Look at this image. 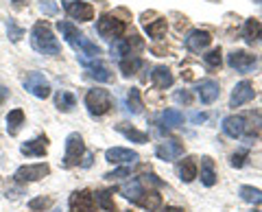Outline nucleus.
Returning a JSON list of instances; mask_svg holds the SVG:
<instances>
[{
    "mask_svg": "<svg viewBox=\"0 0 262 212\" xmlns=\"http://www.w3.org/2000/svg\"><path fill=\"white\" fill-rule=\"evenodd\" d=\"M39 11H42L44 15H57L59 7H57L53 0H42V3H39Z\"/></svg>",
    "mask_w": 262,
    "mask_h": 212,
    "instance_id": "nucleus-38",
    "label": "nucleus"
},
{
    "mask_svg": "<svg viewBox=\"0 0 262 212\" xmlns=\"http://www.w3.org/2000/svg\"><path fill=\"white\" fill-rule=\"evenodd\" d=\"M66 11L70 13L72 20H79V22H90L94 18V7L85 3V0H77L72 5H66Z\"/></svg>",
    "mask_w": 262,
    "mask_h": 212,
    "instance_id": "nucleus-13",
    "label": "nucleus"
},
{
    "mask_svg": "<svg viewBox=\"0 0 262 212\" xmlns=\"http://www.w3.org/2000/svg\"><path fill=\"white\" fill-rule=\"evenodd\" d=\"M48 173H51V166L46 164H27V166H20L18 171H15V182H20V184H24V182H37V179H42V177H46Z\"/></svg>",
    "mask_w": 262,
    "mask_h": 212,
    "instance_id": "nucleus-7",
    "label": "nucleus"
},
{
    "mask_svg": "<svg viewBox=\"0 0 262 212\" xmlns=\"http://www.w3.org/2000/svg\"><path fill=\"white\" fill-rule=\"evenodd\" d=\"M116 132H120V134L125 136L127 140H131V142H138V144H144V142H149V134H144V132H138L136 127H129L127 123H120V125H116Z\"/></svg>",
    "mask_w": 262,
    "mask_h": 212,
    "instance_id": "nucleus-19",
    "label": "nucleus"
},
{
    "mask_svg": "<svg viewBox=\"0 0 262 212\" xmlns=\"http://www.w3.org/2000/svg\"><path fill=\"white\" fill-rule=\"evenodd\" d=\"M105 160L112 162V164H134V162L140 160V156H138L136 151L131 149H125V146H112V149L105 151Z\"/></svg>",
    "mask_w": 262,
    "mask_h": 212,
    "instance_id": "nucleus-9",
    "label": "nucleus"
},
{
    "mask_svg": "<svg viewBox=\"0 0 262 212\" xmlns=\"http://www.w3.org/2000/svg\"><path fill=\"white\" fill-rule=\"evenodd\" d=\"M55 105H57V110H61V112H70L77 105V99L70 92L61 90V92H57V96H55Z\"/></svg>",
    "mask_w": 262,
    "mask_h": 212,
    "instance_id": "nucleus-31",
    "label": "nucleus"
},
{
    "mask_svg": "<svg viewBox=\"0 0 262 212\" xmlns=\"http://www.w3.org/2000/svg\"><path fill=\"white\" fill-rule=\"evenodd\" d=\"M166 20L164 18H158L155 22H146L144 24V29H146V33H149V37H153V39H162L164 35H166Z\"/></svg>",
    "mask_w": 262,
    "mask_h": 212,
    "instance_id": "nucleus-28",
    "label": "nucleus"
},
{
    "mask_svg": "<svg viewBox=\"0 0 262 212\" xmlns=\"http://www.w3.org/2000/svg\"><path fill=\"white\" fill-rule=\"evenodd\" d=\"M144 186H142V179H131V184H127L125 188H122V195L129 199V201H134V203H138L142 197H144Z\"/></svg>",
    "mask_w": 262,
    "mask_h": 212,
    "instance_id": "nucleus-21",
    "label": "nucleus"
},
{
    "mask_svg": "<svg viewBox=\"0 0 262 212\" xmlns=\"http://www.w3.org/2000/svg\"><path fill=\"white\" fill-rule=\"evenodd\" d=\"M196 94H199L201 103L210 105V103H214L221 96V88H219V83L214 79H206V81H201V83H199V88H196Z\"/></svg>",
    "mask_w": 262,
    "mask_h": 212,
    "instance_id": "nucleus-16",
    "label": "nucleus"
},
{
    "mask_svg": "<svg viewBox=\"0 0 262 212\" xmlns=\"http://www.w3.org/2000/svg\"><path fill=\"white\" fill-rule=\"evenodd\" d=\"M203 59L210 68H221V48H214V51H210L208 55H203Z\"/></svg>",
    "mask_w": 262,
    "mask_h": 212,
    "instance_id": "nucleus-36",
    "label": "nucleus"
},
{
    "mask_svg": "<svg viewBox=\"0 0 262 212\" xmlns=\"http://www.w3.org/2000/svg\"><path fill=\"white\" fill-rule=\"evenodd\" d=\"M22 86L29 94L35 96V99H48V96H51V83H48V79L42 72H29V75L24 77Z\"/></svg>",
    "mask_w": 262,
    "mask_h": 212,
    "instance_id": "nucleus-6",
    "label": "nucleus"
},
{
    "mask_svg": "<svg viewBox=\"0 0 262 212\" xmlns=\"http://www.w3.org/2000/svg\"><path fill=\"white\" fill-rule=\"evenodd\" d=\"M190 120L192 123H203V120H206V114H192Z\"/></svg>",
    "mask_w": 262,
    "mask_h": 212,
    "instance_id": "nucleus-42",
    "label": "nucleus"
},
{
    "mask_svg": "<svg viewBox=\"0 0 262 212\" xmlns=\"http://www.w3.org/2000/svg\"><path fill=\"white\" fill-rule=\"evenodd\" d=\"M160 203H162V197L158 193H153V190H149V193H144V197L138 201V206H142L144 210H149V212H153V210H158L160 208Z\"/></svg>",
    "mask_w": 262,
    "mask_h": 212,
    "instance_id": "nucleus-33",
    "label": "nucleus"
},
{
    "mask_svg": "<svg viewBox=\"0 0 262 212\" xmlns=\"http://www.w3.org/2000/svg\"><path fill=\"white\" fill-rule=\"evenodd\" d=\"M238 195H241V199H243V201L253 203V206L262 203V190H260V188H253V186H241V188H238Z\"/></svg>",
    "mask_w": 262,
    "mask_h": 212,
    "instance_id": "nucleus-29",
    "label": "nucleus"
},
{
    "mask_svg": "<svg viewBox=\"0 0 262 212\" xmlns=\"http://www.w3.org/2000/svg\"><path fill=\"white\" fill-rule=\"evenodd\" d=\"M7 31H9V37H11V42H20V39L24 37V31L20 27H15V22L9 20V24H7Z\"/></svg>",
    "mask_w": 262,
    "mask_h": 212,
    "instance_id": "nucleus-37",
    "label": "nucleus"
},
{
    "mask_svg": "<svg viewBox=\"0 0 262 212\" xmlns=\"http://www.w3.org/2000/svg\"><path fill=\"white\" fill-rule=\"evenodd\" d=\"M179 177H182V182H192V179L196 177V162L194 158H186L182 162V166H179Z\"/></svg>",
    "mask_w": 262,
    "mask_h": 212,
    "instance_id": "nucleus-30",
    "label": "nucleus"
},
{
    "mask_svg": "<svg viewBox=\"0 0 262 212\" xmlns=\"http://www.w3.org/2000/svg\"><path fill=\"white\" fill-rule=\"evenodd\" d=\"M140 68H142V59L138 55H129V57H122L120 59V70H122V75L125 77L136 75Z\"/></svg>",
    "mask_w": 262,
    "mask_h": 212,
    "instance_id": "nucleus-24",
    "label": "nucleus"
},
{
    "mask_svg": "<svg viewBox=\"0 0 262 212\" xmlns=\"http://www.w3.org/2000/svg\"><path fill=\"white\" fill-rule=\"evenodd\" d=\"M85 156V144H83V138L81 134H70L66 138V153H63V166L70 168V166H77L81 158Z\"/></svg>",
    "mask_w": 262,
    "mask_h": 212,
    "instance_id": "nucleus-5",
    "label": "nucleus"
},
{
    "mask_svg": "<svg viewBox=\"0 0 262 212\" xmlns=\"http://www.w3.org/2000/svg\"><path fill=\"white\" fill-rule=\"evenodd\" d=\"M55 212H61V210H55Z\"/></svg>",
    "mask_w": 262,
    "mask_h": 212,
    "instance_id": "nucleus-46",
    "label": "nucleus"
},
{
    "mask_svg": "<svg viewBox=\"0 0 262 212\" xmlns=\"http://www.w3.org/2000/svg\"><path fill=\"white\" fill-rule=\"evenodd\" d=\"M227 63L234 70H238L245 75V72L253 70V66H256V57H253L251 53H247V51H234V53L227 55Z\"/></svg>",
    "mask_w": 262,
    "mask_h": 212,
    "instance_id": "nucleus-10",
    "label": "nucleus"
},
{
    "mask_svg": "<svg viewBox=\"0 0 262 212\" xmlns=\"http://www.w3.org/2000/svg\"><path fill=\"white\" fill-rule=\"evenodd\" d=\"M131 175V168L129 166H120L116 171H112V173H105L103 177L105 179H122V177H129Z\"/></svg>",
    "mask_w": 262,
    "mask_h": 212,
    "instance_id": "nucleus-39",
    "label": "nucleus"
},
{
    "mask_svg": "<svg viewBox=\"0 0 262 212\" xmlns=\"http://www.w3.org/2000/svg\"><path fill=\"white\" fill-rule=\"evenodd\" d=\"M7 94H9V90H5L3 86H0V103H5V99H7Z\"/></svg>",
    "mask_w": 262,
    "mask_h": 212,
    "instance_id": "nucleus-44",
    "label": "nucleus"
},
{
    "mask_svg": "<svg viewBox=\"0 0 262 212\" xmlns=\"http://www.w3.org/2000/svg\"><path fill=\"white\" fill-rule=\"evenodd\" d=\"M249 156V151L247 149H241L238 153H234L232 156V166H236V168H241L243 164H245V158Z\"/></svg>",
    "mask_w": 262,
    "mask_h": 212,
    "instance_id": "nucleus-40",
    "label": "nucleus"
},
{
    "mask_svg": "<svg viewBox=\"0 0 262 212\" xmlns=\"http://www.w3.org/2000/svg\"><path fill=\"white\" fill-rule=\"evenodd\" d=\"M81 166L83 168H88V166H92V156H90V153H85V160L81 162Z\"/></svg>",
    "mask_w": 262,
    "mask_h": 212,
    "instance_id": "nucleus-43",
    "label": "nucleus"
},
{
    "mask_svg": "<svg viewBox=\"0 0 262 212\" xmlns=\"http://www.w3.org/2000/svg\"><path fill=\"white\" fill-rule=\"evenodd\" d=\"M162 212H184V210H182V208H177V206H166Z\"/></svg>",
    "mask_w": 262,
    "mask_h": 212,
    "instance_id": "nucleus-45",
    "label": "nucleus"
},
{
    "mask_svg": "<svg viewBox=\"0 0 262 212\" xmlns=\"http://www.w3.org/2000/svg\"><path fill=\"white\" fill-rule=\"evenodd\" d=\"M127 105H129V112L131 114H140L142 112V99H140V90L138 88H131L127 92Z\"/></svg>",
    "mask_w": 262,
    "mask_h": 212,
    "instance_id": "nucleus-32",
    "label": "nucleus"
},
{
    "mask_svg": "<svg viewBox=\"0 0 262 212\" xmlns=\"http://www.w3.org/2000/svg\"><path fill=\"white\" fill-rule=\"evenodd\" d=\"M51 206H53V199H48V197H35V199L29 201V208L33 212H44L46 208H51Z\"/></svg>",
    "mask_w": 262,
    "mask_h": 212,
    "instance_id": "nucleus-35",
    "label": "nucleus"
},
{
    "mask_svg": "<svg viewBox=\"0 0 262 212\" xmlns=\"http://www.w3.org/2000/svg\"><path fill=\"white\" fill-rule=\"evenodd\" d=\"M201 184H203V186H208V188L216 184L214 160H212V158H201Z\"/></svg>",
    "mask_w": 262,
    "mask_h": 212,
    "instance_id": "nucleus-20",
    "label": "nucleus"
},
{
    "mask_svg": "<svg viewBox=\"0 0 262 212\" xmlns=\"http://www.w3.org/2000/svg\"><path fill=\"white\" fill-rule=\"evenodd\" d=\"M210 42H212V35L208 33V31L196 29V31H192V33L186 37V48L190 53H201L203 48L210 46Z\"/></svg>",
    "mask_w": 262,
    "mask_h": 212,
    "instance_id": "nucleus-14",
    "label": "nucleus"
},
{
    "mask_svg": "<svg viewBox=\"0 0 262 212\" xmlns=\"http://www.w3.org/2000/svg\"><path fill=\"white\" fill-rule=\"evenodd\" d=\"M151 79H153V86L155 88H160V90H166L173 86V72H170L166 66H158V68H153L151 72Z\"/></svg>",
    "mask_w": 262,
    "mask_h": 212,
    "instance_id": "nucleus-18",
    "label": "nucleus"
},
{
    "mask_svg": "<svg viewBox=\"0 0 262 212\" xmlns=\"http://www.w3.org/2000/svg\"><path fill=\"white\" fill-rule=\"evenodd\" d=\"M20 151H22L27 158H42L44 153L48 151V138H46V136L33 138V140L24 142V144L20 146Z\"/></svg>",
    "mask_w": 262,
    "mask_h": 212,
    "instance_id": "nucleus-15",
    "label": "nucleus"
},
{
    "mask_svg": "<svg viewBox=\"0 0 262 212\" xmlns=\"http://www.w3.org/2000/svg\"><path fill=\"white\" fill-rule=\"evenodd\" d=\"M253 96H256V92H253V86L249 83V81H241V83H236V88H234L232 99H229V105H232V108H241V105L249 103Z\"/></svg>",
    "mask_w": 262,
    "mask_h": 212,
    "instance_id": "nucleus-12",
    "label": "nucleus"
},
{
    "mask_svg": "<svg viewBox=\"0 0 262 212\" xmlns=\"http://www.w3.org/2000/svg\"><path fill=\"white\" fill-rule=\"evenodd\" d=\"M31 46L35 48L37 53L51 55V57L61 53L59 39L55 37V33L51 31V27H48L46 22H37L35 27H33V31H31Z\"/></svg>",
    "mask_w": 262,
    "mask_h": 212,
    "instance_id": "nucleus-2",
    "label": "nucleus"
},
{
    "mask_svg": "<svg viewBox=\"0 0 262 212\" xmlns=\"http://www.w3.org/2000/svg\"><path fill=\"white\" fill-rule=\"evenodd\" d=\"M243 120H245V132H243V136L245 138H256L258 136V129H260V114L256 112H249L247 116H243Z\"/></svg>",
    "mask_w": 262,
    "mask_h": 212,
    "instance_id": "nucleus-27",
    "label": "nucleus"
},
{
    "mask_svg": "<svg viewBox=\"0 0 262 212\" xmlns=\"http://www.w3.org/2000/svg\"><path fill=\"white\" fill-rule=\"evenodd\" d=\"M70 212H96L94 206V195L90 190H75L68 199Z\"/></svg>",
    "mask_w": 262,
    "mask_h": 212,
    "instance_id": "nucleus-8",
    "label": "nucleus"
},
{
    "mask_svg": "<svg viewBox=\"0 0 262 212\" xmlns=\"http://www.w3.org/2000/svg\"><path fill=\"white\" fill-rule=\"evenodd\" d=\"M57 29H59V33H61V37L66 39V42H68V44L77 51L79 61L83 63L85 68H88L92 61L98 59V55H101V48L90 42V39H88L83 33H81V31L75 27V24H70V22H59V24H57Z\"/></svg>",
    "mask_w": 262,
    "mask_h": 212,
    "instance_id": "nucleus-1",
    "label": "nucleus"
},
{
    "mask_svg": "<svg viewBox=\"0 0 262 212\" xmlns=\"http://www.w3.org/2000/svg\"><path fill=\"white\" fill-rule=\"evenodd\" d=\"M85 108L92 116H103L112 110V96L107 90L103 88H94V90H88L85 94Z\"/></svg>",
    "mask_w": 262,
    "mask_h": 212,
    "instance_id": "nucleus-3",
    "label": "nucleus"
},
{
    "mask_svg": "<svg viewBox=\"0 0 262 212\" xmlns=\"http://www.w3.org/2000/svg\"><path fill=\"white\" fill-rule=\"evenodd\" d=\"M22 125H24V112L22 110H11L7 114V132H9V136L18 134Z\"/></svg>",
    "mask_w": 262,
    "mask_h": 212,
    "instance_id": "nucleus-25",
    "label": "nucleus"
},
{
    "mask_svg": "<svg viewBox=\"0 0 262 212\" xmlns=\"http://www.w3.org/2000/svg\"><path fill=\"white\" fill-rule=\"evenodd\" d=\"M88 70H90L88 75L92 77V79H96V81H103V83H105V81H112V72H110V68L105 66V63H101L98 59L90 63Z\"/></svg>",
    "mask_w": 262,
    "mask_h": 212,
    "instance_id": "nucleus-26",
    "label": "nucleus"
},
{
    "mask_svg": "<svg viewBox=\"0 0 262 212\" xmlns=\"http://www.w3.org/2000/svg\"><path fill=\"white\" fill-rule=\"evenodd\" d=\"M245 39H247V44H258L262 42V24L258 20H247L245 22Z\"/></svg>",
    "mask_w": 262,
    "mask_h": 212,
    "instance_id": "nucleus-22",
    "label": "nucleus"
},
{
    "mask_svg": "<svg viewBox=\"0 0 262 212\" xmlns=\"http://www.w3.org/2000/svg\"><path fill=\"white\" fill-rule=\"evenodd\" d=\"M96 31H98V35L105 37V39H110V42H114V39H118L125 35V31H127V24L118 20L116 15H112V13H105L101 15V20L96 22Z\"/></svg>",
    "mask_w": 262,
    "mask_h": 212,
    "instance_id": "nucleus-4",
    "label": "nucleus"
},
{
    "mask_svg": "<svg viewBox=\"0 0 262 212\" xmlns=\"http://www.w3.org/2000/svg\"><path fill=\"white\" fill-rule=\"evenodd\" d=\"M245 132V120L243 116H227L223 118V134L229 138H243Z\"/></svg>",
    "mask_w": 262,
    "mask_h": 212,
    "instance_id": "nucleus-17",
    "label": "nucleus"
},
{
    "mask_svg": "<svg viewBox=\"0 0 262 212\" xmlns=\"http://www.w3.org/2000/svg\"><path fill=\"white\" fill-rule=\"evenodd\" d=\"M96 201L101 203V208L107 210V212L116 210V206H114V201H112V190H98L96 193Z\"/></svg>",
    "mask_w": 262,
    "mask_h": 212,
    "instance_id": "nucleus-34",
    "label": "nucleus"
},
{
    "mask_svg": "<svg viewBox=\"0 0 262 212\" xmlns=\"http://www.w3.org/2000/svg\"><path fill=\"white\" fill-rule=\"evenodd\" d=\"M155 156H158L160 160H164V162H173L179 156H184V144L179 140H166L155 149Z\"/></svg>",
    "mask_w": 262,
    "mask_h": 212,
    "instance_id": "nucleus-11",
    "label": "nucleus"
},
{
    "mask_svg": "<svg viewBox=\"0 0 262 212\" xmlns=\"http://www.w3.org/2000/svg\"><path fill=\"white\" fill-rule=\"evenodd\" d=\"M182 123H184V114L179 110H164L162 116H160V125L166 127V129H173Z\"/></svg>",
    "mask_w": 262,
    "mask_h": 212,
    "instance_id": "nucleus-23",
    "label": "nucleus"
},
{
    "mask_svg": "<svg viewBox=\"0 0 262 212\" xmlns=\"http://www.w3.org/2000/svg\"><path fill=\"white\" fill-rule=\"evenodd\" d=\"M175 101L177 103H190V94H188L186 90H184V92H177L175 94Z\"/></svg>",
    "mask_w": 262,
    "mask_h": 212,
    "instance_id": "nucleus-41",
    "label": "nucleus"
}]
</instances>
